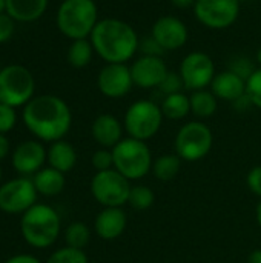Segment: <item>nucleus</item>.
I'll return each instance as SVG.
<instances>
[{
    "instance_id": "f257e3e1",
    "label": "nucleus",
    "mask_w": 261,
    "mask_h": 263,
    "mask_svg": "<svg viewBox=\"0 0 261 263\" xmlns=\"http://www.w3.org/2000/svg\"><path fill=\"white\" fill-rule=\"evenodd\" d=\"M23 123L31 134L43 142H57L69 133L72 114L68 103L52 94L32 97L23 106Z\"/></svg>"
},
{
    "instance_id": "f03ea898",
    "label": "nucleus",
    "mask_w": 261,
    "mask_h": 263,
    "mask_svg": "<svg viewBox=\"0 0 261 263\" xmlns=\"http://www.w3.org/2000/svg\"><path fill=\"white\" fill-rule=\"evenodd\" d=\"M94 52L105 63H128L138 51L140 37L134 26L122 18H100L89 35Z\"/></svg>"
},
{
    "instance_id": "7ed1b4c3",
    "label": "nucleus",
    "mask_w": 261,
    "mask_h": 263,
    "mask_svg": "<svg viewBox=\"0 0 261 263\" xmlns=\"http://www.w3.org/2000/svg\"><path fill=\"white\" fill-rule=\"evenodd\" d=\"M98 20V6L94 0H63L55 15L58 31L71 40L89 39Z\"/></svg>"
},
{
    "instance_id": "20e7f679",
    "label": "nucleus",
    "mask_w": 261,
    "mask_h": 263,
    "mask_svg": "<svg viewBox=\"0 0 261 263\" xmlns=\"http://www.w3.org/2000/svg\"><path fill=\"white\" fill-rule=\"evenodd\" d=\"M60 227V216L49 205L35 203L22 214L20 231L26 243L32 248H48L55 243Z\"/></svg>"
},
{
    "instance_id": "39448f33",
    "label": "nucleus",
    "mask_w": 261,
    "mask_h": 263,
    "mask_svg": "<svg viewBox=\"0 0 261 263\" xmlns=\"http://www.w3.org/2000/svg\"><path fill=\"white\" fill-rule=\"evenodd\" d=\"M114 170L125 176L129 182L140 180L152 171V154L146 142L132 137H123L112 148Z\"/></svg>"
},
{
    "instance_id": "423d86ee",
    "label": "nucleus",
    "mask_w": 261,
    "mask_h": 263,
    "mask_svg": "<svg viewBox=\"0 0 261 263\" xmlns=\"http://www.w3.org/2000/svg\"><path fill=\"white\" fill-rule=\"evenodd\" d=\"M163 119L165 116L160 105L152 100L142 99L128 106L123 119V126L128 133V137L146 142L160 131Z\"/></svg>"
},
{
    "instance_id": "0eeeda50",
    "label": "nucleus",
    "mask_w": 261,
    "mask_h": 263,
    "mask_svg": "<svg viewBox=\"0 0 261 263\" xmlns=\"http://www.w3.org/2000/svg\"><path fill=\"white\" fill-rule=\"evenodd\" d=\"M214 145V134L211 128L202 120L185 123L174 140L175 154L186 162H198L205 159Z\"/></svg>"
},
{
    "instance_id": "6e6552de",
    "label": "nucleus",
    "mask_w": 261,
    "mask_h": 263,
    "mask_svg": "<svg viewBox=\"0 0 261 263\" xmlns=\"http://www.w3.org/2000/svg\"><path fill=\"white\" fill-rule=\"evenodd\" d=\"M35 91L31 71L22 65H8L0 69V103L12 108L25 106Z\"/></svg>"
},
{
    "instance_id": "1a4fd4ad",
    "label": "nucleus",
    "mask_w": 261,
    "mask_h": 263,
    "mask_svg": "<svg viewBox=\"0 0 261 263\" xmlns=\"http://www.w3.org/2000/svg\"><path fill=\"white\" fill-rule=\"evenodd\" d=\"M129 191V180L114 168L108 171H97L91 180L92 197L103 208H122L128 203Z\"/></svg>"
},
{
    "instance_id": "9d476101",
    "label": "nucleus",
    "mask_w": 261,
    "mask_h": 263,
    "mask_svg": "<svg viewBox=\"0 0 261 263\" xmlns=\"http://www.w3.org/2000/svg\"><path fill=\"white\" fill-rule=\"evenodd\" d=\"M240 0H197L192 11L197 22L214 31L228 29L238 20Z\"/></svg>"
},
{
    "instance_id": "9b49d317",
    "label": "nucleus",
    "mask_w": 261,
    "mask_h": 263,
    "mask_svg": "<svg viewBox=\"0 0 261 263\" xmlns=\"http://www.w3.org/2000/svg\"><path fill=\"white\" fill-rule=\"evenodd\" d=\"M178 72L183 79L185 89L192 92L208 89L217 74L214 60L203 51H192L186 54L180 63Z\"/></svg>"
},
{
    "instance_id": "f8f14e48",
    "label": "nucleus",
    "mask_w": 261,
    "mask_h": 263,
    "mask_svg": "<svg viewBox=\"0 0 261 263\" xmlns=\"http://www.w3.org/2000/svg\"><path fill=\"white\" fill-rule=\"evenodd\" d=\"M37 194L32 179H12L0 186V211L6 214H23L35 205Z\"/></svg>"
},
{
    "instance_id": "ddd939ff",
    "label": "nucleus",
    "mask_w": 261,
    "mask_h": 263,
    "mask_svg": "<svg viewBox=\"0 0 261 263\" xmlns=\"http://www.w3.org/2000/svg\"><path fill=\"white\" fill-rule=\"evenodd\" d=\"M98 91L108 99H122L134 86L128 63H106L97 76Z\"/></svg>"
},
{
    "instance_id": "4468645a",
    "label": "nucleus",
    "mask_w": 261,
    "mask_h": 263,
    "mask_svg": "<svg viewBox=\"0 0 261 263\" xmlns=\"http://www.w3.org/2000/svg\"><path fill=\"white\" fill-rule=\"evenodd\" d=\"M151 35L162 45L165 51H177L186 45L189 39V29L180 17L162 15L154 22Z\"/></svg>"
},
{
    "instance_id": "2eb2a0df",
    "label": "nucleus",
    "mask_w": 261,
    "mask_h": 263,
    "mask_svg": "<svg viewBox=\"0 0 261 263\" xmlns=\"http://www.w3.org/2000/svg\"><path fill=\"white\" fill-rule=\"evenodd\" d=\"M131 74L134 86L142 89L158 88L166 74L169 72L165 60L154 55H140L131 63Z\"/></svg>"
},
{
    "instance_id": "dca6fc26",
    "label": "nucleus",
    "mask_w": 261,
    "mask_h": 263,
    "mask_svg": "<svg viewBox=\"0 0 261 263\" xmlns=\"http://www.w3.org/2000/svg\"><path fill=\"white\" fill-rule=\"evenodd\" d=\"M48 159V151L37 140L20 143L12 153V166L22 176H34L40 171Z\"/></svg>"
},
{
    "instance_id": "f3484780",
    "label": "nucleus",
    "mask_w": 261,
    "mask_h": 263,
    "mask_svg": "<svg viewBox=\"0 0 261 263\" xmlns=\"http://www.w3.org/2000/svg\"><path fill=\"white\" fill-rule=\"evenodd\" d=\"M128 225V217L123 208H103L95 220H94V230L95 234L106 242L118 239Z\"/></svg>"
},
{
    "instance_id": "a211bd4d",
    "label": "nucleus",
    "mask_w": 261,
    "mask_h": 263,
    "mask_svg": "<svg viewBox=\"0 0 261 263\" xmlns=\"http://www.w3.org/2000/svg\"><path fill=\"white\" fill-rule=\"evenodd\" d=\"M123 123L112 114H100L94 119L91 134L94 140L106 149H112L123 140Z\"/></svg>"
},
{
    "instance_id": "6ab92c4d",
    "label": "nucleus",
    "mask_w": 261,
    "mask_h": 263,
    "mask_svg": "<svg viewBox=\"0 0 261 263\" xmlns=\"http://www.w3.org/2000/svg\"><path fill=\"white\" fill-rule=\"evenodd\" d=\"M211 91L218 100L234 103L246 94V80L237 76L235 72L226 69L215 74L211 83Z\"/></svg>"
},
{
    "instance_id": "aec40b11",
    "label": "nucleus",
    "mask_w": 261,
    "mask_h": 263,
    "mask_svg": "<svg viewBox=\"0 0 261 263\" xmlns=\"http://www.w3.org/2000/svg\"><path fill=\"white\" fill-rule=\"evenodd\" d=\"M48 5L49 0H6V14L15 22L31 23L46 12Z\"/></svg>"
},
{
    "instance_id": "412c9836",
    "label": "nucleus",
    "mask_w": 261,
    "mask_h": 263,
    "mask_svg": "<svg viewBox=\"0 0 261 263\" xmlns=\"http://www.w3.org/2000/svg\"><path fill=\"white\" fill-rule=\"evenodd\" d=\"M48 163L51 168L60 173H69L77 163V151L66 140L52 142L48 149Z\"/></svg>"
},
{
    "instance_id": "4be33fe9",
    "label": "nucleus",
    "mask_w": 261,
    "mask_h": 263,
    "mask_svg": "<svg viewBox=\"0 0 261 263\" xmlns=\"http://www.w3.org/2000/svg\"><path fill=\"white\" fill-rule=\"evenodd\" d=\"M32 183L37 190L38 194L46 196V197H52L57 196L63 191L65 188V174L48 166V168H42L40 171H37L32 177Z\"/></svg>"
},
{
    "instance_id": "5701e85b",
    "label": "nucleus",
    "mask_w": 261,
    "mask_h": 263,
    "mask_svg": "<svg viewBox=\"0 0 261 263\" xmlns=\"http://www.w3.org/2000/svg\"><path fill=\"white\" fill-rule=\"evenodd\" d=\"M189 100H191V112L198 120L209 119V117H212L217 112L218 99L214 96V92L211 89L194 91L189 96Z\"/></svg>"
},
{
    "instance_id": "b1692460",
    "label": "nucleus",
    "mask_w": 261,
    "mask_h": 263,
    "mask_svg": "<svg viewBox=\"0 0 261 263\" xmlns=\"http://www.w3.org/2000/svg\"><path fill=\"white\" fill-rule=\"evenodd\" d=\"M160 108L165 119L183 120L188 114H191V100L189 96H186L185 92H177V94L165 96Z\"/></svg>"
},
{
    "instance_id": "393cba45",
    "label": "nucleus",
    "mask_w": 261,
    "mask_h": 263,
    "mask_svg": "<svg viewBox=\"0 0 261 263\" xmlns=\"http://www.w3.org/2000/svg\"><path fill=\"white\" fill-rule=\"evenodd\" d=\"M182 159L177 154H163L152 163V174L162 182H171L177 177L182 168Z\"/></svg>"
},
{
    "instance_id": "a878e982",
    "label": "nucleus",
    "mask_w": 261,
    "mask_h": 263,
    "mask_svg": "<svg viewBox=\"0 0 261 263\" xmlns=\"http://www.w3.org/2000/svg\"><path fill=\"white\" fill-rule=\"evenodd\" d=\"M94 55V48L89 39H78L72 40L68 48V63L74 68H85L91 63Z\"/></svg>"
},
{
    "instance_id": "bb28decb",
    "label": "nucleus",
    "mask_w": 261,
    "mask_h": 263,
    "mask_svg": "<svg viewBox=\"0 0 261 263\" xmlns=\"http://www.w3.org/2000/svg\"><path fill=\"white\" fill-rule=\"evenodd\" d=\"M91 240V231L83 222H72L65 230V242L66 247L83 250Z\"/></svg>"
},
{
    "instance_id": "cd10ccee",
    "label": "nucleus",
    "mask_w": 261,
    "mask_h": 263,
    "mask_svg": "<svg viewBox=\"0 0 261 263\" xmlns=\"http://www.w3.org/2000/svg\"><path fill=\"white\" fill-rule=\"evenodd\" d=\"M155 202V194L154 191L146 186V185H135L131 186L129 197H128V205L135 210V211H146L149 210Z\"/></svg>"
},
{
    "instance_id": "c85d7f7f",
    "label": "nucleus",
    "mask_w": 261,
    "mask_h": 263,
    "mask_svg": "<svg viewBox=\"0 0 261 263\" xmlns=\"http://www.w3.org/2000/svg\"><path fill=\"white\" fill-rule=\"evenodd\" d=\"M46 263H89V259L83 250L65 247V248L54 251L48 257Z\"/></svg>"
},
{
    "instance_id": "c756f323",
    "label": "nucleus",
    "mask_w": 261,
    "mask_h": 263,
    "mask_svg": "<svg viewBox=\"0 0 261 263\" xmlns=\"http://www.w3.org/2000/svg\"><path fill=\"white\" fill-rule=\"evenodd\" d=\"M228 69L232 71V72H235V74L240 76L242 79L248 80V79L254 74V71H255L257 68H255L254 62H252L249 57H246V55H235V57L231 59Z\"/></svg>"
},
{
    "instance_id": "7c9ffc66",
    "label": "nucleus",
    "mask_w": 261,
    "mask_h": 263,
    "mask_svg": "<svg viewBox=\"0 0 261 263\" xmlns=\"http://www.w3.org/2000/svg\"><path fill=\"white\" fill-rule=\"evenodd\" d=\"M246 94L252 106L261 109V68H257L254 74L246 80Z\"/></svg>"
},
{
    "instance_id": "2f4dec72",
    "label": "nucleus",
    "mask_w": 261,
    "mask_h": 263,
    "mask_svg": "<svg viewBox=\"0 0 261 263\" xmlns=\"http://www.w3.org/2000/svg\"><path fill=\"white\" fill-rule=\"evenodd\" d=\"M158 89H160L165 96H171V94L183 92V89H185V83H183V79H182L180 72L169 71V72L166 74V77L163 79V82L160 83Z\"/></svg>"
},
{
    "instance_id": "473e14b6",
    "label": "nucleus",
    "mask_w": 261,
    "mask_h": 263,
    "mask_svg": "<svg viewBox=\"0 0 261 263\" xmlns=\"http://www.w3.org/2000/svg\"><path fill=\"white\" fill-rule=\"evenodd\" d=\"M92 166L95 171H108L114 168V157H112V149H97L92 154Z\"/></svg>"
},
{
    "instance_id": "72a5a7b5",
    "label": "nucleus",
    "mask_w": 261,
    "mask_h": 263,
    "mask_svg": "<svg viewBox=\"0 0 261 263\" xmlns=\"http://www.w3.org/2000/svg\"><path fill=\"white\" fill-rule=\"evenodd\" d=\"M17 122V114H15V108L0 103V134H6L9 133Z\"/></svg>"
},
{
    "instance_id": "f704fd0d",
    "label": "nucleus",
    "mask_w": 261,
    "mask_h": 263,
    "mask_svg": "<svg viewBox=\"0 0 261 263\" xmlns=\"http://www.w3.org/2000/svg\"><path fill=\"white\" fill-rule=\"evenodd\" d=\"M138 51H140L142 55H154V57H162L163 52H166L162 48V45L152 35H148V37L140 39Z\"/></svg>"
},
{
    "instance_id": "c9c22d12",
    "label": "nucleus",
    "mask_w": 261,
    "mask_h": 263,
    "mask_svg": "<svg viewBox=\"0 0 261 263\" xmlns=\"http://www.w3.org/2000/svg\"><path fill=\"white\" fill-rule=\"evenodd\" d=\"M14 31H15V20L6 12L0 14V43L8 42L14 35Z\"/></svg>"
},
{
    "instance_id": "e433bc0d",
    "label": "nucleus",
    "mask_w": 261,
    "mask_h": 263,
    "mask_svg": "<svg viewBox=\"0 0 261 263\" xmlns=\"http://www.w3.org/2000/svg\"><path fill=\"white\" fill-rule=\"evenodd\" d=\"M246 183H248V188L251 190V193L261 199V165L254 166L248 173Z\"/></svg>"
},
{
    "instance_id": "4c0bfd02",
    "label": "nucleus",
    "mask_w": 261,
    "mask_h": 263,
    "mask_svg": "<svg viewBox=\"0 0 261 263\" xmlns=\"http://www.w3.org/2000/svg\"><path fill=\"white\" fill-rule=\"evenodd\" d=\"M5 263H42L37 257L29 256V254H18V256H12L11 259H8Z\"/></svg>"
},
{
    "instance_id": "58836bf2",
    "label": "nucleus",
    "mask_w": 261,
    "mask_h": 263,
    "mask_svg": "<svg viewBox=\"0 0 261 263\" xmlns=\"http://www.w3.org/2000/svg\"><path fill=\"white\" fill-rule=\"evenodd\" d=\"M232 105H234V108H235V109H238V111H246L248 108H251V106H252V103H251V100H249L248 94L242 96V97H240L238 100H235Z\"/></svg>"
},
{
    "instance_id": "ea45409f",
    "label": "nucleus",
    "mask_w": 261,
    "mask_h": 263,
    "mask_svg": "<svg viewBox=\"0 0 261 263\" xmlns=\"http://www.w3.org/2000/svg\"><path fill=\"white\" fill-rule=\"evenodd\" d=\"M9 153V140L5 134H0V160L5 159Z\"/></svg>"
},
{
    "instance_id": "a19ab883",
    "label": "nucleus",
    "mask_w": 261,
    "mask_h": 263,
    "mask_svg": "<svg viewBox=\"0 0 261 263\" xmlns=\"http://www.w3.org/2000/svg\"><path fill=\"white\" fill-rule=\"evenodd\" d=\"M197 0H169V3L178 9H188V8H194Z\"/></svg>"
},
{
    "instance_id": "79ce46f5",
    "label": "nucleus",
    "mask_w": 261,
    "mask_h": 263,
    "mask_svg": "<svg viewBox=\"0 0 261 263\" xmlns=\"http://www.w3.org/2000/svg\"><path fill=\"white\" fill-rule=\"evenodd\" d=\"M248 263H261V248L254 250L249 257H248Z\"/></svg>"
},
{
    "instance_id": "37998d69",
    "label": "nucleus",
    "mask_w": 261,
    "mask_h": 263,
    "mask_svg": "<svg viewBox=\"0 0 261 263\" xmlns=\"http://www.w3.org/2000/svg\"><path fill=\"white\" fill-rule=\"evenodd\" d=\"M255 217H257V223H258V227L261 228V200L260 203L257 205V211H255Z\"/></svg>"
},
{
    "instance_id": "c03bdc74",
    "label": "nucleus",
    "mask_w": 261,
    "mask_h": 263,
    "mask_svg": "<svg viewBox=\"0 0 261 263\" xmlns=\"http://www.w3.org/2000/svg\"><path fill=\"white\" fill-rule=\"evenodd\" d=\"M6 12V0H0V14Z\"/></svg>"
},
{
    "instance_id": "a18cd8bd",
    "label": "nucleus",
    "mask_w": 261,
    "mask_h": 263,
    "mask_svg": "<svg viewBox=\"0 0 261 263\" xmlns=\"http://www.w3.org/2000/svg\"><path fill=\"white\" fill-rule=\"evenodd\" d=\"M255 60H257V63L260 65L261 68V48L257 51V54H255Z\"/></svg>"
},
{
    "instance_id": "49530a36",
    "label": "nucleus",
    "mask_w": 261,
    "mask_h": 263,
    "mask_svg": "<svg viewBox=\"0 0 261 263\" xmlns=\"http://www.w3.org/2000/svg\"><path fill=\"white\" fill-rule=\"evenodd\" d=\"M243 2H248V0H240V3H243Z\"/></svg>"
},
{
    "instance_id": "de8ad7c7",
    "label": "nucleus",
    "mask_w": 261,
    "mask_h": 263,
    "mask_svg": "<svg viewBox=\"0 0 261 263\" xmlns=\"http://www.w3.org/2000/svg\"><path fill=\"white\" fill-rule=\"evenodd\" d=\"M0 180H2V170H0Z\"/></svg>"
}]
</instances>
